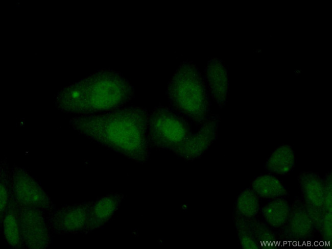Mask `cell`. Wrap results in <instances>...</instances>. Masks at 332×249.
<instances>
[{
  "label": "cell",
  "instance_id": "cell-1",
  "mask_svg": "<svg viewBox=\"0 0 332 249\" xmlns=\"http://www.w3.org/2000/svg\"><path fill=\"white\" fill-rule=\"evenodd\" d=\"M144 108L124 106L94 114L78 115L69 121L79 133L137 162L149 156L148 120Z\"/></svg>",
  "mask_w": 332,
  "mask_h": 249
},
{
  "label": "cell",
  "instance_id": "cell-2",
  "mask_svg": "<svg viewBox=\"0 0 332 249\" xmlns=\"http://www.w3.org/2000/svg\"><path fill=\"white\" fill-rule=\"evenodd\" d=\"M134 93L133 86L121 73L104 69L63 88L55 104L65 113L94 114L124 107Z\"/></svg>",
  "mask_w": 332,
  "mask_h": 249
},
{
  "label": "cell",
  "instance_id": "cell-3",
  "mask_svg": "<svg viewBox=\"0 0 332 249\" xmlns=\"http://www.w3.org/2000/svg\"><path fill=\"white\" fill-rule=\"evenodd\" d=\"M167 95L169 107L187 121L201 124L210 115L207 87L196 65L182 62L168 82Z\"/></svg>",
  "mask_w": 332,
  "mask_h": 249
},
{
  "label": "cell",
  "instance_id": "cell-4",
  "mask_svg": "<svg viewBox=\"0 0 332 249\" xmlns=\"http://www.w3.org/2000/svg\"><path fill=\"white\" fill-rule=\"evenodd\" d=\"M192 133L188 121L170 107L157 106L149 114V141L159 148L174 153Z\"/></svg>",
  "mask_w": 332,
  "mask_h": 249
},
{
  "label": "cell",
  "instance_id": "cell-5",
  "mask_svg": "<svg viewBox=\"0 0 332 249\" xmlns=\"http://www.w3.org/2000/svg\"><path fill=\"white\" fill-rule=\"evenodd\" d=\"M10 194L19 206L35 208L48 213L54 207L40 184L24 168L15 165L11 171Z\"/></svg>",
  "mask_w": 332,
  "mask_h": 249
},
{
  "label": "cell",
  "instance_id": "cell-6",
  "mask_svg": "<svg viewBox=\"0 0 332 249\" xmlns=\"http://www.w3.org/2000/svg\"><path fill=\"white\" fill-rule=\"evenodd\" d=\"M15 205L24 248H48L51 236L44 212L35 208Z\"/></svg>",
  "mask_w": 332,
  "mask_h": 249
},
{
  "label": "cell",
  "instance_id": "cell-7",
  "mask_svg": "<svg viewBox=\"0 0 332 249\" xmlns=\"http://www.w3.org/2000/svg\"><path fill=\"white\" fill-rule=\"evenodd\" d=\"M90 202L62 206L46 217L52 233L57 234L86 232Z\"/></svg>",
  "mask_w": 332,
  "mask_h": 249
},
{
  "label": "cell",
  "instance_id": "cell-8",
  "mask_svg": "<svg viewBox=\"0 0 332 249\" xmlns=\"http://www.w3.org/2000/svg\"><path fill=\"white\" fill-rule=\"evenodd\" d=\"M219 122L218 115H211L174 153L189 161L201 157L216 139Z\"/></svg>",
  "mask_w": 332,
  "mask_h": 249
},
{
  "label": "cell",
  "instance_id": "cell-9",
  "mask_svg": "<svg viewBox=\"0 0 332 249\" xmlns=\"http://www.w3.org/2000/svg\"><path fill=\"white\" fill-rule=\"evenodd\" d=\"M282 227L281 235L288 240H302L312 235L315 228L302 199L294 200L289 218Z\"/></svg>",
  "mask_w": 332,
  "mask_h": 249
},
{
  "label": "cell",
  "instance_id": "cell-10",
  "mask_svg": "<svg viewBox=\"0 0 332 249\" xmlns=\"http://www.w3.org/2000/svg\"><path fill=\"white\" fill-rule=\"evenodd\" d=\"M204 80L209 95L222 108L227 101L228 81L227 70L220 59L212 58L208 61Z\"/></svg>",
  "mask_w": 332,
  "mask_h": 249
},
{
  "label": "cell",
  "instance_id": "cell-11",
  "mask_svg": "<svg viewBox=\"0 0 332 249\" xmlns=\"http://www.w3.org/2000/svg\"><path fill=\"white\" fill-rule=\"evenodd\" d=\"M120 199L119 195L112 194L90 202L86 232L100 228L105 224L116 210Z\"/></svg>",
  "mask_w": 332,
  "mask_h": 249
},
{
  "label": "cell",
  "instance_id": "cell-12",
  "mask_svg": "<svg viewBox=\"0 0 332 249\" xmlns=\"http://www.w3.org/2000/svg\"><path fill=\"white\" fill-rule=\"evenodd\" d=\"M298 181L303 202L324 210L323 179L317 173L302 172L298 176Z\"/></svg>",
  "mask_w": 332,
  "mask_h": 249
},
{
  "label": "cell",
  "instance_id": "cell-13",
  "mask_svg": "<svg viewBox=\"0 0 332 249\" xmlns=\"http://www.w3.org/2000/svg\"><path fill=\"white\" fill-rule=\"evenodd\" d=\"M5 239L9 246L13 248H24L22 241L16 206L10 194L9 203L4 216L1 221Z\"/></svg>",
  "mask_w": 332,
  "mask_h": 249
},
{
  "label": "cell",
  "instance_id": "cell-14",
  "mask_svg": "<svg viewBox=\"0 0 332 249\" xmlns=\"http://www.w3.org/2000/svg\"><path fill=\"white\" fill-rule=\"evenodd\" d=\"M295 164V153L293 148L287 144L275 148L268 158L265 168L271 173L284 175L290 173Z\"/></svg>",
  "mask_w": 332,
  "mask_h": 249
},
{
  "label": "cell",
  "instance_id": "cell-15",
  "mask_svg": "<svg viewBox=\"0 0 332 249\" xmlns=\"http://www.w3.org/2000/svg\"><path fill=\"white\" fill-rule=\"evenodd\" d=\"M290 211L291 207L287 200L276 198L264 205L261 209V213L268 226L278 228L286 223Z\"/></svg>",
  "mask_w": 332,
  "mask_h": 249
},
{
  "label": "cell",
  "instance_id": "cell-16",
  "mask_svg": "<svg viewBox=\"0 0 332 249\" xmlns=\"http://www.w3.org/2000/svg\"><path fill=\"white\" fill-rule=\"evenodd\" d=\"M251 189L257 196L263 198H276L288 194L283 184L275 177L263 175L256 178L251 183Z\"/></svg>",
  "mask_w": 332,
  "mask_h": 249
},
{
  "label": "cell",
  "instance_id": "cell-17",
  "mask_svg": "<svg viewBox=\"0 0 332 249\" xmlns=\"http://www.w3.org/2000/svg\"><path fill=\"white\" fill-rule=\"evenodd\" d=\"M235 208L236 214L247 219L253 218L259 210L258 196L251 189H245L238 196Z\"/></svg>",
  "mask_w": 332,
  "mask_h": 249
},
{
  "label": "cell",
  "instance_id": "cell-18",
  "mask_svg": "<svg viewBox=\"0 0 332 249\" xmlns=\"http://www.w3.org/2000/svg\"><path fill=\"white\" fill-rule=\"evenodd\" d=\"M246 220L258 246L259 244L266 246L267 243L269 245L276 239L275 234L267 223L254 218Z\"/></svg>",
  "mask_w": 332,
  "mask_h": 249
},
{
  "label": "cell",
  "instance_id": "cell-19",
  "mask_svg": "<svg viewBox=\"0 0 332 249\" xmlns=\"http://www.w3.org/2000/svg\"><path fill=\"white\" fill-rule=\"evenodd\" d=\"M234 219L237 235L242 248H259L246 218L235 214Z\"/></svg>",
  "mask_w": 332,
  "mask_h": 249
},
{
  "label": "cell",
  "instance_id": "cell-20",
  "mask_svg": "<svg viewBox=\"0 0 332 249\" xmlns=\"http://www.w3.org/2000/svg\"><path fill=\"white\" fill-rule=\"evenodd\" d=\"M11 172L9 169L7 162L6 160H3L1 165V221L2 220L6 208L9 203L10 197V182Z\"/></svg>",
  "mask_w": 332,
  "mask_h": 249
},
{
  "label": "cell",
  "instance_id": "cell-21",
  "mask_svg": "<svg viewBox=\"0 0 332 249\" xmlns=\"http://www.w3.org/2000/svg\"><path fill=\"white\" fill-rule=\"evenodd\" d=\"M324 191V209L325 212H332V180L331 173L328 172L323 179Z\"/></svg>",
  "mask_w": 332,
  "mask_h": 249
},
{
  "label": "cell",
  "instance_id": "cell-22",
  "mask_svg": "<svg viewBox=\"0 0 332 249\" xmlns=\"http://www.w3.org/2000/svg\"><path fill=\"white\" fill-rule=\"evenodd\" d=\"M304 205L314 228L319 232L325 211L323 209L314 207L304 203Z\"/></svg>",
  "mask_w": 332,
  "mask_h": 249
},
{
  "label": "cell",
  "instance_id": "cell-23",
  "mask_svg": "<svg viewBox=\"0 0 332 249\" xmlns=\"http://www.w3.org/2000/svg\"><path fill=\"white\" fill-rule=\"evenodd\" d=\"M332 212H324L319 233L328 243L332 239Z\"/></svg>",
  "mask_w": 332,
  "mask_h": 249
}]
</instances>
